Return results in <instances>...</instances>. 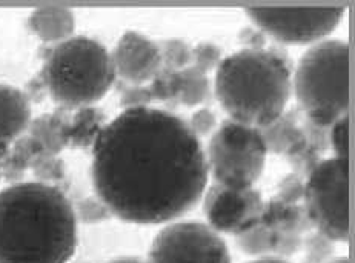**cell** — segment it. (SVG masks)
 Segmentation results:
<instances>
[{
  "mask_svg": "<svg viewBox=\"0 0 355 263\" xmlns=\"http://www.w3.org/2000/svg\"><path fill=\"white\" fill-rule=\"evenodd\" d=\"M91 176L110 214L128 223L160 225L202 202L209 173L202 142L188 124L145 106L123 110L102 126Z\"/></svg>",
  "mask_w": 355,
  "mask_h": 263,
  "instance_id": "6da1fadb",
  "label": "cell"
},
{
  "mask_svg": "<svg viewBox=\"0 0 355 263\" xmlns=\"http://www.w3.org/2000/svg\"><path fill=\"white\" fill-rule=\"evenodd\" d=\"M77 214L53 185L20 182L0 191V263H68Z\"/></svg>",
  "mask_w": 355,
  "mask_h": 263,
  "instance_id": "7a4b0ae2",
  "label": "cell"
},
{
  "mask_svg": "<svg viewBox=\"0 0 355 263\" xmlns=\"http://www.w3.org/2000/svg\"><path fill=\"white\" fill-rule=\"evenodd\" d=\"M216 96L234 122L261 130L285 114L293 94L288 62L269 49H241L216 69Z\"/></svg>",
  "mask_w": 355,
  "mask_h": 263,
  "instance_id": "3957f363",
  "label": "cell"
},
{
  "mask_svg": "<svg viewBox=\"0 0 355 263\" xmlns=\"http://www.w3.org/2000/svg\"><path fill=\"white\" fill-rule=\"evenodd\" d=\"M351 51L340 39L309 46L293 76V92L312 125L329 128L347 116L351 102Z\"/></svg>",
  "mask_w": 355,
  "mask_h": 263,
  "instance_id": "277c9868",
  "label": "cell"
},
{
  "mask_svg": "<svg viewBox=\"0 0 355 263\" xmlns=\"http://www.w3.org/2000/svg\"><path fill=\"white\" fill-rule=\"evenodd\" d=\"M114 80L111 53L85 35L55 45L44 67L49 94L67 108H89L106 96Z\"/></svg>",
  "mask_w": 355,
  "mask_h": 263,
  "instance_id": "5b68a950",
  "label": "cell"
},
{
  "mask_svg": "<svg viewBox=\"0 0 355 263\" xmlns=\"http://www.w3.org/2000/svg\"><path fill=\"white\" fill-rule=\"evenodd\" d=\"M207 155L208 173L226 188H254L263 174L268 148L260 130L231 119L212 133Z\"/></svg>",
  "mask_w": 355,
  "mask_h": 263,
  "instance_id": "8992f818",
  "label": "cell"
},
{
  "mask_svg": "<svg viewBox=\"0 0 355 263\" xmlns=\"http://www.w3.org/2000/svg\"><path fill=\"white\" fill-rule=\"evenodd\" d=\"M303 206L315 231L334 244L349 240V160L318 162L304 180Z\"/></svg>",
  "mask_w": 355,
  "mask_h": 263,
  "instance_id": "52a82bcc",
  "label": "cell"
},
{
  "mask_svg": "<svg viewBox=\"0 0 355 263\" xmlns=\"http://www.w3.org/2000/svg\"><path fill=\"white\" fill-rule=\"evenodd\" d=\"M245 12L266 37L283 45L312 46L329 37L346 10L343 6H251Z\"/></svg>",
  "mask_w": 355,
  "mask_h": 263,
  "instance_id": "ba28073f",
  "label": "cell"
},
{
  "mask_svg": "<svg viewBox=\"0 0 355 263\" xmlns=\"http://www.w3.org/2000/svg\"><path fill=\"white\" fill-rule=\"evenodd\" d=\"M148 263H231L228 245L208 223L174 220L151 244Z\"/></svg>",
  "mask_w": 355,
  "mask_h": 263,
  "instance_id": "9c48e42d",
  "label": "cell"
},
{
  "mask_svg": "<svg viewBox=\"0 0 355 263\" xmlns=\"http://www.w3.org/2000/svg\"><path fill=\"white\" fill-rule=\"evenodd\" d=\"M208 225L218 234L240 236L260 223L265 201L255 188L234 189L212 182L202 197Z\"/></svg>",
  "mask_w": 355,
  "mask_h": 263,
  "instance_id": "30bf717a",
  "label": "cell"
},
{
  "mask_svg": "<svg viewBox=\"0 0 355 263\" xmlns=\"http://www.w3.org/2000/svg\"><path fill=\"white\" fill-rule=\"evenodd\" d=\"M116 77L130 85H148L162 69L159 44L137 31H126L111 53Z\"/></svg>",
  "mask_w": 355,
  "mask_h": 263,
  "instance_id": "8fae6325",
  "label": "cell"
},
{
  "mask_svg": "<svg viewBox=\"0 0 355 263\" xmlns=\"http://www.w3.org/2000/svg\"><path fill=\"white\" fill-rule=\"evenodd\" d=\"M31 125L28 97L12 85L0 83V145L19 139Z\"/></svg>",
  "mask_w": 355,
  "mask_h": 263,
  "instance_id": "7c38bea8",
  "label": "cell"
},
{
  "mask_svg": "<svg viewBox=\"0 0 355 263\" xmlns=\"http://www.w3.org/2000/svg\"><path fill=\"white\" fill-rule=\"evenodd\" d=\"M28 26L35 37L55 46L74 35L76 16L67 6L44 5L30 14Z\"/></svg>",
  "mask_w": 355,
  "mask_h": 263,
  "instance_id": "4fadbf2b",
  "label": "cell"
},
{
  "mask_svg": "<svg viewBox=\"0 0 355 263\" xmlns=\"http://www.w3.org/2000/svg\"><path fill=\"white\" fill-rule=\"evenodd\" d=\"M260 222L277 232L298 234V236H304L314 230L303 203H286L277 197L265 202Z\"/></svg>",
  "mask_w": 355,
  "mask_h": 263,
  "instance_id": "5bb4252c",
  "label": "cell"
},
{
  "mask_svg": "<svg viewBox=\"0 0 355 263\" xmlns=\"http://www.w3.org/2000/svg\"><path fill=\"white\" fill-rule=\"evenodd\" d=\"M260 133L265 139L268 151L275 154H288L289 158H294L308 146L304 131L289 114H283L271 125L261 128Z\"/></svg>",
  "mask_w": 355,
  "mask_h": 263,
  "instance_id": "9a60e30c",
  "label": "cell"
},
{
  "mask_svg": "<svg viewBox=\"0 0 355 263\" xmlns=\"http://www.w3.org/2000/svg\"><path fill=\"white\" fill-rule=\"evenodd\" d=\"M277 239H279V232L260 222L250 231L237 236V246L245 254L252 255L255 259L268 257L275 254Z\"/></svg>",
  "mask_w": 355,
  "mask_h": 263,
  "instance_id": "2e32d148",
  "label": "cell"
},
{
  "mask_svg": "<svg viewBox=\"0 0 355 263\" xmlns=\"http://www.w3.org/2000/svg\"><path fill=\"white\" fill-rule=\"evenodd\" d=\"M211 92V83L207 74L200 73V71L188 67L180 71V91H179V101L194 108V106L202 105L209 97Z\"/></svg>",
  "mask_w": 355,
  "mask_h": 263,
  "instance_id": "e0dca14e",
  "label": "cell"
},
{
  "mask_svg": "<svg viewBox=\"0 0 355 263\" xmlns=\"http://www.w3.org/2000/svg\"><path fill=\"white\" fill-rule=\"evenodd\" d=\"M162 68L182 71L191 67L193 60V46L182 39H166L159 44Z\"/></svg>",
  "mask_w": 355,
  "mask_h": 263,
  "instance_id": "ac0fdd59",
  "label": "cell"
},
{
  "mask_svg": "<svg viewBox=\"0 0 355 263\" xmlns=\"http://www.w3.org/2000/svg\"><path fill=\"white\" fill-rule=\"evenodd\" d=\"M153 101H171L179 99L180 91V71L162 68L157 76L148 83Z\"/></svg>",
  "mask_w": 355,
  "mask_h": 263,
  "instance_id": "d6986e66",
  "label": "cell"
},
{
  "mask_svg": "<svg viewBox=\"0 0 355 263\" xmlns=\"http://www.w3.org/2000/svg\"><path fill=\"white\" fill-rule=\"evenodd\" d=\"M334 241L318 231H311L306 240H303L304 260L303 263H328L334 254Z\"/></svg>",
  "mask_w": 355,
  "mask_h": 263,
  "instance_id": "ffe728a7",
  "label": "cell"
},
{
  "mask_svg": "<svg viewBox=\"0 0 355 263\" xmlns=\"http://www.w3.org/2000/svg\"><path fill=\"white\" fill-rule=\"evenodd\" d=\"M223 60L222 49L212 42H200L193 46V60L191 67L200 71L203 74H209L211 71H216Z\"/></svg>",
  "mask_w": 355,
  "mask_h": 263,
  "instance_id": "44dd1931",
  "label": "cell"
},
{
  "mask_svg": "<svg viewBox=\"0 0 355 263\" xmlns=\"http://www.w3.org/2000/svg\"><path fill=\"white\" fill-rule=\"evenodd\" d=\"M329 146L334 158L349 160V116H343L329 126Z\"/></svg>",
  "mask_w": 355,
  "mask_h": 263,
  "instance_id": "7402d4cb",
  "label": "cell"
},
{
  "mask_svg": "<svg viewBox=\"0 0 355 263\" xmlns=\"http://www.w3.org/2000/svg\"><path fill=\"white\" fill-rule=\"evenodd\" d=\"M304 196V179L295 173L283 177L277 187V198L286 203H302Z\"/></svg>",
  "mask_w": 355,
  "mask_h": 263,
  "instance_id": "603a6c76",
  "label": "cell"
},
{
  "mask_svg": "<svg viewBox=\"0 0 355 263\" xmlns=\"http://www.w3.org/2000/svg\"><path fill=\"white\" fill-rule=\"evenodd\" d=\"M153 102V96L149 92L148 85H130L120 92V103H122L123 110H136V108H145Z\"/></svg>",
  "mask_w": 355,
  "mask_h": 263,
  "instance_id": "cb8c5ba5",
  "label": "cell"
},
{
  "mask_svg": "<svg viewBox=\"0 0 355 263\" xmlns=\"http://www.w3.org/2000/svg\"><path fill=\"white\" fill-rule=\"evenodd\" d=\"M187 124L197 139L212 136V133H214L218 126L214 111H211L208 108H198Z\"/></svg>",
  "mask_w": 355,
  "mask_h": 263,
  "instance_id": "d4e9b609",
  "label": "cell"
},
{
  "mask_svg": "<svg viewBox=\"0 0 355 263\" xmlns=\"http://www.w3.org/2000/svg\"><path fill=\"white\" fill-rule=\"evenodd\" d=\"M239 40L243 49H266V34L261 33L257 26L243 28L239 33Z\"/></svg>",
  "mask_w": 355,
  "mask_h": 263,
  "instance_id": "484cf974",
  "label": "cell"
},
{
  "mask_svg": "<svg viewBox=\"0 0 355 263\" xmlns=\"http://www.w3.org/2000/svg\"><path fill=\"white\" fill-rule=\"evenodd\" d=\"M108 263H148V262L141 257H137V255H120V257L112 259Z\"/></svg>",
  "mask_w": 355,
  "mask_h": 263,
  "instance_id": "4316f807",
  "label": "cell"
},
{
  "mask_svg": "<svg viewBox=\"0 0 355 263\" xmlns=\"http://www.w3.org/2000/svg\"><path fill=\"white\" fill-rule=\"evenodd\" d=\"M248 263H289L286 259H280V257H274V255H268V257H257Z\"/></svg>",
  "mask_w": 355,
  "mask_h": 263,
  "instance_id": "83f0119b",
  "label": "cell"
},
{
  "mask_svg": "<svg viewBox=\"0 0 355 263\" xmlns=\"http://www.w3.org/2000/svg\"><path fill=\"white\" fill-rule=\"evenodd\" d=\"M328 263H351L347 257H334Z\"/></svg>",
  "mask_w": 355,
  "mask_h": 263,
  "instance_id": "f1b7e54d",
  "label": "cell"
}]
</instances>
